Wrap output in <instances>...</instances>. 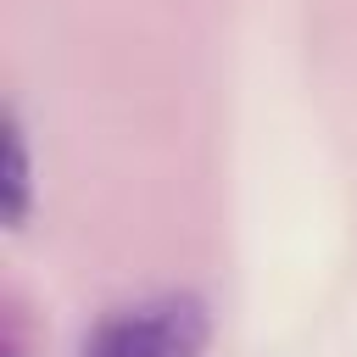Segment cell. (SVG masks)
<instances>
[{"instance_id": "cell-1", "label": "cell", "mask_w": 357, "mask_h": 357, "mask_svg": "<svg viewBox=\"0 0 357 357\" xmlns=\"http://www.w3.org/2000/svg\"><path fill=\"white\" fill-rule=\"evenodd\" d=\"M212 307L195 290H156L95 318L78 357H206Z\"/></svg>"}, {"instance_id": "cell-2", "label": "cell", "mask_w": 357, "mask_h": 357, "mask_svg": "<svg viewBox=\"0 0 357 357\" xmlns=\"http://www.w3.org/2000/svg\"><path fill=\"white\" fill-rule=\"evenodd\" d=\"M6 223H22L33 206V162H28V128L17 106H6Z\"/></svg>"}]
</instances>
